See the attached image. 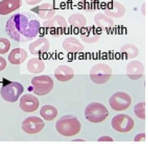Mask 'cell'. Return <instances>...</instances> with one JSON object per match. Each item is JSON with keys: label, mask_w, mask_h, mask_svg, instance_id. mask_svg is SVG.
I'll return each instance as SVG.
<instances>
[{"label": "cell", "mask_w": 148, "mask_h": 144, "mask_svg": "<svg viewBox=\"0 0 148 144\" xmlns=\"http://www.w3.org/2000/svg\"><path fill=\"white\" fill-rule=\"evenodd\" d=\"M40 30L38 20L21 13L11 16L6 24L8 35L17 42H28L35 39Z\"/></svg>", "instance_id": "1"}, {"label": "cell", "mask_w": 148, "mask_h": 144, "mask_svg": "<svg viewBox=\"0 0 148 144\" xmlns=\"http://www.w3.org/2000/svg\"><path fill=\"white\" fill-rule=\"evenodd\" d=\"M43 25L48 30V32H49L50 35L59 36L66 32V29L67 28V22L63 16L58 15L45 20Z\"/></svg>", "instance_id": "7"}, {"label": "cell", "mask_w": 148, "mask_h": 144, "mask_svg": "<svg viewBox=\"0 0 148 144\" xmlns=\"http://www.w3.org/2000/svg\"><path fill=\"white\" fill-rule=\"evenodd\" d=\"M27 58V52L24 49L16 48L12 49L8 55V60L13 65H20L23 63Z\"/></svg>", "instance_id": "21"}, {"label": "cell", "mask_w": 148, "mask_h": 144, "mask_svg": "<svg viewBox=\"0 0 148 144\" xmlns=\"http://www.w3.org/2000/svg\"><path fill=\"white\" fill-rule=\"evenodd\" d=\"M32 11L36 13L40 19H43V20H49L52 18L55 13L54 7L51 3L41 4L40 6L32 8Z\"/></svg>", "instance_id": "17"}, {"label": "cell", "mask_w": 148, "mask_h": 144, "mask_svg": "<svg viewBox=\"0 0 148 144\" xmlns=\"http://www.w3.org/2000/svg\"><path fill=\"white\" fill-rule=\"evenodd\" d=\"M134 113L137 117L140 118L142 120H144L146 118V113H145V103L144 102H140L134 106Z\"/></svg>", "instance_id": "27"}, {"label": "cell", "mask_w": 148, "mask_h": 144, "mask_svg": "<svg viewBox=\"0 0 148 144\" xmlns=\"http://www.w3.org/2000/svg\"><path fill=\"white\" fill-rule=\"evenodd\" d=\"M84 115L88 121L92 123H100L108 117V110L102 104L93 102L86 107Z\"/></svg>", "instance_id": "3"}, {"label": "cell", "mask_w": 148, "mask_h": 144, "mask_svg": "<svg viewBox=\"0 0 148 144\" xmlns=\"http://www.w3.org/2000/svg\"><path fill=\"white\" fill-rule=\"evenodd\" d=\"M32 90L37 96H45L53 88V81L48 75H40L34 77L31 81Z\"/></svg>", "instance_id": "6"}, {"label": "cell", "mask_w": 148, "mask_h": 144, "mask_svg": "<svg viewBox=\"0 0 148 144\" xmlns=\"http://www.w3.org/2000/svg\"><path fill=\"white\" fill-rule=\"evenodd\" d=\"M62 47L66 51L71 53L81 52L84 49V46L81 44L79 40L73 36L65 39L62 43Z\"/></svg>", "instance_id": "20"}, {"label": "cell", "mask_w": 148, "mask_h": 144, "mask_svg": "<svg viewBox=\"0 0 148 144\" xmlns=\"http://www.w3.org/2000/svg\"><path fill=\"white\" fill-rule=\"evenodd\" d=\"M40 114L45 121H52L58 115V110L53 105L45 104L40 108Z\"/></svg>", "instance_id": "23"}, {"label": "cell", "mask_w": 148, "mask_h": 144, "mask_svg": "<svg viewBox=\"0 0 148 144\" xmlns=\"http://www.w3.org/2000/svg\"><path fill=\"white\" fill-rule=\"evenodd\" d=\"M131 97L129 94L123 92L114 93L109 98V105L115 111H124L130 106Z\"/></svg>", "instance_id": "8"}, {"label": "cell", "mask_w": 148, "mask_h": 144, "mask_svg": "<svg viewBox=\"0 0 148 144\" xmlns=\"http://www.w3.org/2000/svg\"><path fill=\"white\" fill-rule=\"evenodd\" d=\"M24 92L23 85L18 82H9L5 84L0 89V94L4 100L14 103Z\"/></svg>", "instance_id": "5"}, {"label": "cell", "mask_w": 148, "mask_h": 144, "mask_svg": "<svg viewBox=\"0 0 148 144\" xmlns=\"http://www.w3.org/2000/svg\"><path fill=\"white\" fill-rule=\"evenodd\" d=\"M112 73V69L108 64L100 62L92 67L90 71V78L95 84H104L111 78Z\"/></svg>", "instance_id": "4"}, {"label": "cell", "mask_w": 148, "mask_h": 144, "mask_svg": "<svg viewBox=\"0 0 148 144\" xmlns=\"http://www.w3.org/2000/svg\"><path fill=\"white\" fill-rule=\"evenodd\" d=\"M68 22L69 24L73 27L81 28L86 25L87 20L84 15H82L80 13H75L69 17Z\"/></svg>", "instance_id": "25"}, {"label": "cell", "mask_w": 148, "mask_h": 144, "mask_svg": "<svg viewBox=\"0 0 148 144\" xmlns=\"http://www.w3.org/2000/svg\"><path fill=\"white\" fill-rule=\"evenodd\" d=\"M81 8L86 12H95L98 8L99 2L98 0H80Z\"/></svg>", "instance_id": "26"}, {"label": "cell", "mask_w": 148, "mask_h": 144, "mask_svg": "<svg viewBox=\"0 0 148 144\" xmlns=\"http://www.w3.org/2000/svg\"><path fill=\"white\" fill-rule=\"evenodd\" d=\"M27 69L32 74H39L45 70V62L38 58H32L28 61Z\"/></svg>", "instance_id": "22"}, {"label": "cell", "mask_w": 148, "mask_h": 144, "mask_svg": "<svg viewBox=\"0 0 148 144\" xmlns=\"http://www.w3.org/2000/svg\"><path fill=\"white\" fill-rule=\"evenodd\" d=\"M28 49L32 54L39 55L49 49V42L45 37H39L29 45Z\"/></svg>", "instance_id": "15"}, {"label": "cell", "mask_w": 148, "mask_h": 144, "mask_svg": "<svg viewBox=\"0 0 148 144\" xmlns=\"http://www.w3.org/2000/svg\"><path fill=\"white\" fill-rule=\"evenodd\" d=\"M121 53H122V55L126 58H134L138 55V49L134 45L130 44H125L122 45L120 49Z\"/></svg>", "instance_id": "24"}, {"label": "cell", "mask_w": 148, "mask_h": 144, "mask_svg": "<svg viewBox=\"0 0 148 144\" xmlns=\"http://www.w3.org/2000/svg\"><path fill=\"white\" fill-rule=\"evenodd\" d=\"M11 47L10 40L5 37H0V54L7 53Z\"/></svg>", "instance_id": "28"}, {"label": "cell", "mask_w": 148, "mask_h": 144, "mask_svg": "<svg viewBox=\"0 0 148 144\" xmlns=\"http://www.w3.org/2000/svg\"><path fill=\"white\" fill-rule=\"evenodd\" d=\"M104 13L108 17L120 18L124 16L125 13V8L120 3L116 1H111L107 3L104 8Z\"/></svg>", "instance_id": "14"}, {"label": "cell", "mask_w": 148, "mask_h": 144, "mask_svg": "<svg viewBox=\"0 0 148 144\" xmlns=\"http://www.w3.org/2000/svg\"><path fill=\"white\" fill-rule=\"evenodd\" d=\"M21 0H2L0 1V15L6 16L18 10L21 7Z\"/></svg>", "instance_id": "18"}, {"label": "cell", "mask_w": 148, "mask_h": 144, "mask_svg": "<svg viewBox=\"0 0 148 144\" xmlns=\"http://www.w3.org/2000/svg\"><path fill=\"white\" fill-rule=\"evenodd\" d=\"M45 127V122L41 118L36 116L28 117L22 122L23 131L28 134H36L40 133Z\"/></svg>", "instance_id": "10"}, {"label": "cell", "mask_w": 148, "mask_h": 144, "mask_svg": "<svg viewBox=\"0 0 148 144\" xmlns=\"http://www.w3.org/2000/svg\"><path fill=\"white\" fill-rule=\"evenodd\" d=\"M6 67H7V62L3 58L0 57V71H3L6 68Z\"/></svg>", "instance_id": "29"}, {"label": "cell", "mask_w": 148, "mask_h": 144, "mask_svg": "<svg viewBox=\"0 0 148 144\" xmlns=\"http://www.w3.org/2000/svg\"><path fill=\"white\" fill-rule=\"evenodd\" d=\"M145 140V134L144 133H142L138 134L135 138H134V142H141V141Z\"/></svg>", "instance_id": "30"}, {"label": "cell", "mask_w": 148, "mask_h": 144, "mask_svg": "<svg viewBox=\"0 0 148 144\" xmlns=\"http://www.w3.org/2000/svg\"><path fill=\"white\" fill-rule=\"evenodd\" d=\"M75 75L73 69L66 65L58 66L54 71V76L60 82H67L72 80Z\"/></svg>", "instance_id": "16"}, {"label": "cell", "mask_w": 148, "mask_h": 144, "mask_svg": "<svg viewBox=\"0 0 148 144\" xmlns=\"http://www.w3.org/2000/svg\"><path fill=\"white\" fill-rule=\"evenodd\" d=\"M39 100L32 94H25L20 98V108L25 112H35L39 107Z\"/></svg>", "instance_id": "11"}, {"label": "cell", "mask_w": 148, "mask_h": 144, "mask_svg": "<svg viewBox=\"0 0 148 144\" xmlns=\"http://www.w3.org/2000/svg\"><path fill=\"white\" fill-rule=\"evenodd\" d=\"M113 139L109 136H103L98 139V142H112Z\"/></svg>", "instance_id": "32"}, {"label": "cell", "mask_w": 148, "mask_h": 144, "mask_svg": "<svg viewBox=\"0 0 148 144\" xmlns=\"http://www.w3.org/2000/svg\"><path fill=\"white\" fill-rule=\"evenodd\" d=\"M144 65L139 61H131L126 67V75L132 80H140L144 74Z\"/></svg>", "instance_id": "12"}, {"label": "cell", "mask_w": 148, "mask_h": 144, "mask_svg": "<svg viewBox=\"0 0 148 144\" xmlns=\"http://www.w3.org/2000/svg\"><path fill=\"white\" fill-rule=\"evenodd\" d=\"M57 131L64 137H72L78 134L81 130V122L73 116L61 117L55 125Z\"/></svg>", "instance_id": "2"}, {"label": "cell", "mask_w": 148, "mask_h": 144, "mask_svg": "<svg viewBox=\"0 0 148 144\" xmlns=\"http://www.w3.org/2000/svg\"><path fill=\"white\" fill-rule=\"evenodd\" d=\"M95 24L103 31H108L114 26V21L103 13H97L94 17Z\"/></svg>", "instance_id": "19"}, {"label": "cell", "mask_w": 148, "mask_h": 144, "mask_svg": "<svg viewBox=\"0 0 148 144\" xmlns=\"http://www.w3.org/2000/svg\"><path fill=\"white\" fill-rule=\"evenodd\" d=\"M42 0H25V3L28 4V5H31V6H34L36 5L39 3H40Z\"/></svg>", "instance_id": "31"}, {"label": "cell", "mask_w": 148, "mask_h": 144, "mask_svg": "<svg viewBox=\"0 0 148 144\" xmlns=\"http://www.w3.org/2000/svg\"><path fill=\"white\" fill-rule=\"evenodd\" d=\"M101 32L98 30V28L94 26L89 27H83L80 30V37L81 39L87 43H95L100 39Z\"/></svg>", "instance_id": "13"}, {"label": "cell", "mask_w": 148, "mask_h": 144, "mask_svg": "<svg viewBox=\"0 0 148 144\" xmlns=\"http://www.w3.org/2000/svg\"><path fill=\"white\" fill-rule=\"evenodd\" d=\"M113 130L117 132H130L134 126V121L131 117L126 114H117L111 121Z\"/></svg>", "instance_id": "9"}]
</instances>
